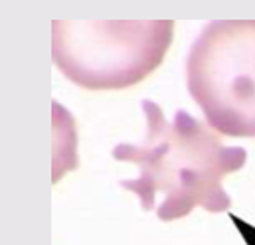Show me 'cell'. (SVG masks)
<instances>
[{"label": "cell", "mask_w": 255, "mask_h": 245, "mask_svg": "<svg viewBox=\"0 0 255 245\" xmlns=\"http://www.w3.org/2000/svg\"><path fill=\"white\" fill-rule=\"evenodd\" d=\"M146 134L140 142H121L113 148L117 162H130L138 176L119 186L140 200L142 212H156L160 222L182 220L196 208L210 214L228 212L232 198L224 180L248 162L246 148L226 146L222 138L184 109L168 121L164 111L142 101Z\"/></svg>", "instance_id": "6da1fadb"}, {"label": "cell", "mask_w": 255, "mask_h": 245, "mask_svg": "<svg viewBox=\"0 0 255 245\" xmlns=\"http://www.w3.org/2000/svg\"><path fill=\"white\" fill-rule=\"evenodd\" d=\"M172 36V20H54L52 60L83 89L117 91L146 79Z\"/></svg>", "instance_id": "7a4b0ae2"}, {"label": "cell", "mask_w": 255, "mask_h": 245, "mask_svg": "<svg viewBox=\"0 0 255 245\" xmlns=\"http://www.w3.org/2000/svg\"><path fill=\"white\" fill-rule=\"evenodd\" d=\"M186 85L218 132L255 138V20H214L186 58Z\"/></svg>", "instance_id": "3957f363"}]
</instances>
